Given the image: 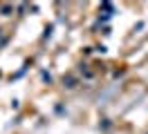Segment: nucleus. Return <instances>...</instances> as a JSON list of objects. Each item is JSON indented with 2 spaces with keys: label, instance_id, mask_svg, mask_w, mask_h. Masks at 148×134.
Here are the masks:
<instances>
[]
</instances>
